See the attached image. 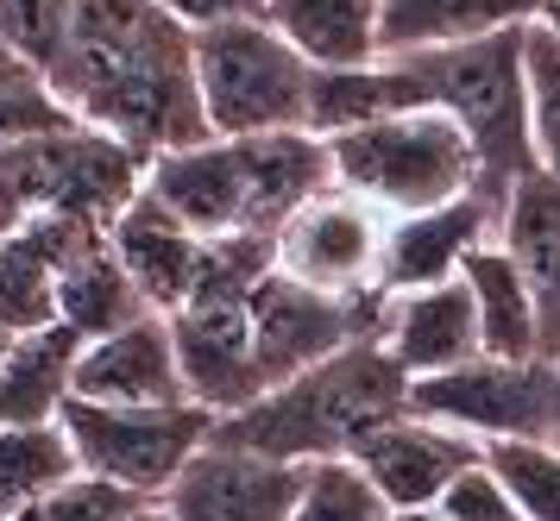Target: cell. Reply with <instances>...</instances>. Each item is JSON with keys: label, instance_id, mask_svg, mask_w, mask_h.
I'll use <instances>...</instances> for the list:
<instances>
[{"label": "cell", "instance_id": "obj_1", "mask_svg": "<svg viewBox=\"0 0 560 521\" xmlns=\"http://www.w3.org/2000/svg\"><path fill=\"white\" fill-rule=\"evenodd\" d=\"M45 75L70 120L102 126L145 157L214 139L196 88V32L158 0H77Z\"/></svg>", "mask_w": 560, "mask_h": 521}, {"label": "cell", "instance_id": "obj_2", "mask_svg": "<svg viewBox=\"0 0 560 521\" xmlns=\"http://www.w3.org/2000/svg\"><path fill=\"white\" fill-rule=\"evenodd\" d=\"M397 415H409V371L378 340H365L221 415L208 440L290 465H322V459H353L359 440H372Z\"/></svg>", "mask_w": 560, "mask_h": 521}, {"label": "cell", "instance_id": "obj_3", "mask_svg": "<svg viewBox=\"0 0 560 521\" xmlns=\"http://www.w3.org/2000/svg\"><path fill=\"white\" fill-rule=\"evenodd\" d=\"M523 32L529 25H510L472 45H447V50H416L404 57L429 107L454 114L459 132L479 151V189L498 208L504 196L523 182L535 164V139H529V70H523Z\"/></svg>", "mask_w": 560, "mask_h": 521}, {"label": "cell", "instance_id": "obj_4", "mask_svg": "<svg viewBox=\"0 0 560 521\" xmlns=\"http://www.w3.org/2000/svg\"><path fill=\"white\" fill-rule=\"evenodd\" d=\"M328 151H334V182L378 201L384 214L441 208V201L479 189V151L459 132L454 114H441V107H409V114H390V120L334 132Z\"/></svg>", "mask_w": 560, "mask_h": 521}, {"label": "cell", "instance_id": "obj_5", "mask_svg": "<svg viewBox=\"0 0 560 521\" xmlns=\"http://www.w3.org/2000/svg\"><path fill=\"white\" fill-rule=\"evenodd\" d=\"M196 88L214 139H258V132H296L308 126L315 63L290 50L265 13L221 20L196 32Z\"/></svg>", "mask_w": 560, "mask_h": 521}, {"label": "cell", "instance_id": "obj_6", "mask_svg": "<svg viewBox=\"0 0 560 521\" xmlns=\"http://www.w3.org/2000/svg\"><path fill=\"white\" fill-rule=\"evenodd\" d=\"M145 170H152L145 151L82 120H63L0 151V176L26 201V214H57V221H82L102 233L145 196Z\"/></svg>", "mask_w": 560, "mask_h": 521}, {"label": "cell", "instance_id": "obj_7", "mask_svg": "<svg viewBox=\"0 0 560 521\" xmlns=\"http://www.w3.org/2000/svg\"><path fill=\"white\" fill-rule=\"evenodd\" d=\"M57 422L77 447L82 472L114 477L139 497H164L177 472L208 447L214 415L196 402H89L70 396Z\"/></svg>", "mask_w": 560, "mask_h": 521}, {"label": "cell", "instance_id": "obj_8", "mask_svg": "<svg viewBox=\"0 0 560 521\" xmlns=\"http://www.w3.org/2000/svg\"><path fill=\"white\" fill-rule=\"evenodd\" d=\"M409 415L491 440H555L560 434V358H466L454 371L409 383Z\"/></svg>", "mask_w": 560, "mask_h": 521}, {"label": "cell", "instance_id": "obj_9", "mask_svg": "<svg viewBox=\"0 0 560 521\" xmlns=\"http://www.w3.org/2000/svg\"><path fill=\"white\" fill-rule=\"evenodd\" d=\"M384 315H390L384 289L328 296V289H308V283H290L283 271H271L253 289V346H258L265 390L334 358V352L384 340Z\"/></svg>", "mask_w": 560, "mask_h": 521}, {"label": "cell", "instance_id": "obj_10", "mask_svg": "<svg viewBox=\"0 0 560 521\" xmlns=\"http://www.w3.org/2000/svg\"><path fill=\"white\" fill-rule=\"evenodd\" d=\"M384 233H390V214L378 201L334 182L278 226L271 251H278V271L290 283L328 289V296H359V289H378Z\"/></svg>", "mask_w": 560, "mask_h": 521}, {"label": "cell", "instance_id": "obj_11", "mask_svg": "<svg viewBox=\"0 0 560 521\" xmlns=\"http://www.w3.org/2000/svg\"><path fill=\"white\" fill-rule=\"evenodd\" d=\"M303 484L308 465L208 440L164 490V509H171V521H290Z\"/></svg>", "mask_w": 560, "mask_h": 521}, {"label": "cell", "instance_id": "obj_12", "mask_svg": "<svg viewBox=\"0 0 560 521\" xmlns=\"http://www.w3.org/2000/svg\"><path fill=\"white\" fill-rule=\"evenodd\" d=\"M38 221L51 233V258H57V327H70L89 346L102 333L132 327L139 315H158L152 301L139 296V283L127 276L120 251L107 246L102 226L57 221V214H38Z\"/></svg>", "mask_w": 560, "mask_h": 521}, {"label": "cell", "instance_id": "obj_13", "mask_svg": "<svg viewBox=\"0 0 560 521\" xmlns=\"http://www.w3.org/2000/svg\"><path fill=\"white\" fill-rule=\"evenodd\" d=\"M353 459H359V472L378 484L390 516H404V509H434L447 497V484L485 459V447L472 434H459V427L429 422V415H397L372 440H359Z\"/></svg>", "mask_w": 560, "mask_h": 521}, {"label": "cell", "instance_id": "obj_14", "mask_svg": "<svg viewBox=\"0 0 560 521\" xmlns=\"http://www.w3.org/2000/svg\"><path fill=\"white\" fill-rule=\"evenodd\" d=\"M498 201L491 196H454L441 208H416V214H390L384 233V258H378V289L384 296H404V289H429L459 276V264L498 239Z\"/></svg>", "mask_w": 560, "mask_h": 521}, {"label": "cell", "instance_id": "obj_15", "mask_svg": "<svg viewBox=\"0 0 560 521\" xmlns=\"http://www.w3.org/2000/svg\"><path fill=\"white\" fill-rule=\"evenodd\" d=\"M145 196H158L189 233L202 239H228V233H253L246 226V164H240V139H202L183 151H158L145 170Z\"/></svg>", "mask_w": 560, "mask_h": 521}, {"label": "cell", "instance_id": "obj_16", "mask_svg": "<svg viewBox=\"0 0 560 521\" xmlns=\"http://www.w3.org/2000/svg\"><path fill=\"white\" fill-rule=\"evenodd\" d=\"M397 365L416 377L454 371L466 358H479V301L466 289V276H447V283H429V289H404L390 296V315H384V340H378Z\"/></svg>", "mask_w": 560, "mask_h": 521}, {"label": "cell", "instance_id": "obj_17", "mask_svg": "<svg viewBox=\"0 0 560 521\" xmlns=\"http://www.w3.org/2000/svg\"><path fill=\"white\" fill-rule=\"evenodd\" d=\"M77 396L89 402H189L171 315H139L77 352Z\"/></svg>", "mask_w": 560, "mask_h": 521}, {"label": "cell", "instance_id": "obj_18", "mask_svg": "<svg viewBox=\"0 0 560 521\" xmlns=\"http://www.w3.org/2000/svg\"><path fill=\"white\" fill-rule=\"evenodd\" d=\"M107 246L120 251L127 276L139 283V296L152 301L158 315H177L183 301L196 296L202 264H208V239L202 233H189V226H183L158 196L132 201L127 214L107 226Z\"/></svg>", "mask_w": 560, "mask_h": 521}, {"label": "cell", "instance_id": "obj_19", "mask_svg": "<svg viewBox=\"0 0 560 521\" xmlns=\"http://www.w3.org/2000/svg\"><path fill=\"white\" fill-rule=\"evenodd\" d=\"M498 246L529 276L535 315H541V358H560V182L548 170H529L504 196Z\"/></svg>", "mask_w": 560, "mask_h": 521}, {"label": "cell", "instance_id": "obj_20", "mask_svg": "<svg viewBox=\"0 0 560 521\" xmlns=\"http://www.w3.org/2000/svg\"><path fill=\"white\" fill-rule=\"evenodd\" d=\"M541 0H378V38L384 57H416V50L472 45L510 25H529Z\"/></svg>", "mask_w": 560, "mask_h": 521}, {"label": "cell", "instance_id": "obj_21", "mask_svg": "<svg viewBox=\"0 0 560 521\" xmlns=\"http://www.w3.org/2000/svg\"><path fill=\"white\" fill-rule=\"evenodd\" d=\"M265 25L315 70H353L384 57L378 0H265Z\"/></svg>", "mask_w": 560, "mask_h": 521}, {"label": "cell", "instance_id": "obj_22", "mask_svg": "<svg viewBox=\"0 0 560 521\" xmlns=\"http://www.w3.org/2000/svg\"><path fill=\"white\" fill-rule=\"evenodd\" d=\"M409 107H429L422 82L404 57H378V63H353V70H315V88H308V132H353V126L390 120V114H409Z\"/></svg>", "mask_w": 560, "mask_h": 521}, {"label": "cell", "instance_id": "obj_23", "mask_svg": "<svg viewBox=\"0 0 560 521\" xmlns=\"http://www.w3.org/2000/svg\"><path fill=\"white\" fill-rule=\"evenodd\" d=\"M77 352L82 340L70 327L20 333L0 358V427L57 422V408L77 396Z\"/></svg>", "mask_w": 560, "mask_h": 521}, {"label": "cell", "instance_id": "obj_24", "mask_svg": "<svg viewBox=\"0 0 560 521\" xmlns=\"http://www.w3.org/2000/svg\"><path fill=\"white\" fill-rule=\"evenodd\" d=\"M459 276H466V289L479 301L485 352H491V358H535V352H541V315H535L523 264H516L498 239H485V246L459 264Z\"/></svg>", "mask_w": 560, "mask_h": 521}, {"label": "cell", "instance_id": "obj_25", "mask_svg": "<svg viewBox=\"0 0 560 521\" xmlns=\"http://www.w3.org/2000/svg\"><path fill=\"white\" fill-rule=\"evenodd\" d=\"M82 472L63 422L0 427V521H26L38 502Z\"/></svg>", "mask_w": 560, "mask_h": 521}, {"label": "cell", "instance_id": "obj_26", "mask_svg": "<svg viewBox=\"0 0 560 521\" xmlns=\"http://www.w3.org/2000/svg\"><path fill=\"white\" fill-rule=\"evenodd\" d=\"M38 327H57V258L45 221L26 214L20 233L0 239V333L20 340Z\"/></svg>", "mask_w": 560, "mask_h": 521}, {"label": "cell", "instance_id": "obj_27", "mask_svg": "<svg viewBox=\"0 0 560 521\" xmlns=\"http://www.w3.org/2000/svg\"><path fill=\"white\" fill-rule=\"evenodd\" d=\"M63 120H70V107L57 100L51 75L38 70L20 45L0 38V151L20 145V139H38V132H51Z\"/></svg>", "mask_w": 560, "mask_h": 521}, {"label": "cell", "instance_id": "obj_28", "mask_svg": "<svg viewBox=\"0 0 560 521\" xmlns=\"http://www.w3.org/2000/svg\"><path fill=\"white\" fill-rule=\"evenodd\" d=\"M485 465L498 472L523 521H560V447L555 440H491Z\"/></svg>", "mask_w": 560, "mask_h": 521}, {"label": "cell", "instance_id": "obj_29", "mask_svg": "<svg viewBox=\"0 0 560 521\" xmlns=\"http://www.w3.org/2000/svg\"><path fill=\"white\" fill-rule=\"evenodd\" d=\"M523 70H529V139L535 164L560 182V32L541 13L523 32Z\"/></svg>", "mask_w": 560, "mask_h": 521}, {"label": "cell", "instance_id": "obj_30", "mask_svg": "<svg viewBox=\"0 0 560 521\" xmlns=\"http://www.w3.org/2000/svg\"><path fill=\"white\" fill-rule=\"evenodd\" d=\"M290 521H390V502L359 472V459H322V465H308V484Z\"/></svg>", "mask_w": 560, "mask_h": 521}, {"label": "cell", "instance_id": "obj_31", "mask_svg": "<svg viewBox=\"0 0 560 521\" xmlns=\"http://www.w3.org/2000/svg\"><path fill=\"white\" fill-rule=\"evenodd\" d=\"M139 502V490H127V484H114V477H95V472H77L63 490H51V497L38 502L26 521H127Z\"/></svg>", "mask_w": 560, "mask_h": 521}, {"label": "cell", "instance_id": "obj_32", "mask_svg": "<svg viewBox=\"0 0 560 521\" xmlns=\"http://www.w3.org/2000/svg\"><path fill=\"white\" fill-rule=\"evenodd\" d=\"M70 7L77 0H0V38L20 45L45 70L63 45V32H70Z\"/></svg>", "mask_w": 560, "mask_h": 521}, {"label": "cell", "instance_id": "obj_33", "mask_svg": "<svg viewBox=\"0 0 560 521\" xmlns=\"http://www.w3.org/2000/svg\"><path fill=\"white\" fill-rule=\"evenodd\" d=\"M434 509H441L447 521H523V509L510 502V490L498 484V472H491L485 459L472 465V472H459Z\"/></svg>", "mask_w": 560, "mask_h": 521}, {"label": "cell", "instance_id": "obj_34", "mask_svg": "<svg viewBox=\"0 0 560 521\" xmlns=\"http://www.w3.org/2000/svg\"><path fill=\"white\" fill-rule=\"evenodd\" d=\"M164 13H177L189 32H202V25H221V20H253L265 13V0H158Z\"/></svg>", "mask_w": 560, "mask_h": 521}, {"label": "cell", "instance_id": "obj_35", "mask_svg": "<svg viewBox=\"0 0 560 521\" xmlns=\"http://www.w3.org/2000/svg\"><path fill=\"white\" fill-rule=\"evenodd\" d=\"M20 226H26V201L13 196V182L0 176V239H7V233H20Z\"/></svg>", "mask_w": 560, "mask_h": 521}, {"label": "cell", "instance_id": "obj_36", "mask_svg": "<svg viewBox=\"0 0 560 521\" xmlns=\"http://www.w3.org/2000/svg\"><path fill=\"white\" fill-rule=\"evenodd\" d=\"M127 521H171V509H164V497H152V502H139Z\"/></svg>", "mask_w": 560, "mask_h": 521}, {"label": "cell", "instance_id": "obj_37", "mask_svg": "<svg viewBox=\"0 0 560 521\" xmlns=\"http://www.w3.org/2000/svg\"><path fill=\"white\" fill-rule=\"evenodd\" d=\"M390 521H447L441 509H404V516H390Z\"/></svg>", "mask_w": 560, "mask_h": 521}, {"label": "cell", "instance_id": "obj_38", "mask_svg": "<svg viewBox=\"0 0 560 521\" xmlns=\"http://www.w3.org/2000/svg\"><path fill=\"white\" fill-rule=\"evenodd\" d=\"M541 20H548V25L560 32V7H548V0H541Z\"/></svg>", "mask_w": 560, "mask_h": 521}, {"label": "cell", "instance_id": "obj_39", "mask_svg": "<svg viewBox=\"0 0 560 521\" xmlns=\"http://www.w3.org/2000/svg\"><path fill=\"white\" fill-rule=\"evenodd\" d=\"M7 346H13V340H7V333H0V358H7Z\"/></svg>", "mask_w": 560, "mask_h": 521}, {"label": "cell", "instance_id": "obj_40", "mask_svg": "<svg viewBox=\"0 0 560 521\" xmlns=\"http://www.w3.org/2000/svg\"><path fill=\"white\" fill-rule=\"evenodd\" d=\"M548 7H560V0H548Z\"/></svg>", "mask_w": 560, "mask_h": 521}]
</instances>
